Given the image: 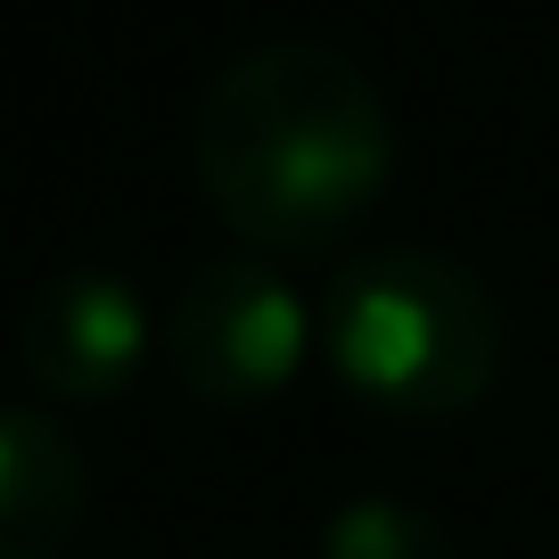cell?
Segmentation results:
<instances>
[{
  "label": "cell",
  "mask_w": 559,
  "mask_h": 559,
  "mask_svg": "<svg viewBox=\"0 0 559 559\" xmlns=\"http://www.w3.org/2000/svg\"><path fill=\"white\" fill-rule=\"evenodd\" d=\"M313 330L321 321L305 313V297L272 255H214L174 288L157 321V354L181 379V395L247 412V403H272L280 386H297Z\"/></svg>",
  "instance_id": "3957f363"
},
{
  "label": "cell",
  "mask_w": 559,
  "mask_h": 559,
  "mask_svg": "<svg viewBox=\"0 0 559 559\" xmlns=\"http://www.w3.org/2000/svg\"><path fill=\"white\" fill-rule=\"evenodd\" d=\"M190 165L255 255H330L395 181V123L346 50L263 41L206 83Z\"/></svg>",
  "instance_id": "6da1fadb"
},
{
  "label": "cell",
  "mask_w": 559,
  "mask_h": 559,
  "mask_svg": "<svg viewBox=\"0 0 559 559\" xmlns=\"http://www.w3.org/2000/svg\"><path fill=\"white\" fill-rule=\"evenodd\" d=\"M321 354L395 419H453L502 379V305L444 247H370L321 288Z\"/></svg>",
  "instance_id": "7a4b0ae2"
},
{
  "label": "cell",
  "mask_w": 559,
  "mask_h": 559,
  "mask_svg": "<svg viewBox=\"0 0 559 559\" xmlns=\"http://www.w3.org/2000/svg\"><path fill=\"white\" fill-rule=\"evenodd\" d=\"M91 510V461L50 412H0V559H58Z\"/></svg>",
  "instance_id": "5b68a950"
},
{
  "label": "cell",
  "mask_w": 559,
  "mask_h": 559,
  "mask_svg": "<svg viewBox=\"0 0 559 559\" xmlns=\"http://www.w3.org/2000/svg\"><path fill=\"white\" fill-rule=\"evenodd\" d=\"M148 346H157V330H148L140 288L99 263L41 280L17 321V362L50 403H116L140 379Z\"/></svg>",
  "instance_id": "277c9868"
},
{
  "label": "cell",
  "mask_w": 559,
  "mask_h": 559,
  "mask_svg": "<svg viewBox=\"0 0 559 559\" xmlns=\"http://www.w3.org/2000/svg\"><path fill=\"white\" fill-rule=\"evenodd\" d=\"M321 559H461L437 510L395 502V493H354L321 526Z\"/></svg>",
  "instance_id": "8992f818"
}]
</instances>
